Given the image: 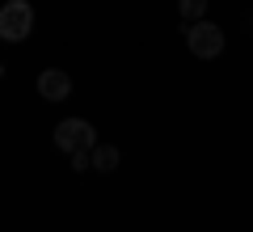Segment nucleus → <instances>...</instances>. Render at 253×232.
<instances>
[{
	"mask_svg": "<svg viewBox=\"0 0 253 232\" xmlns=\"http://www.w3.org/2000/svg\"><path fill=\"white\" fill-rule=\"evenodd\" d=\"M30 30H34L30 0H4V4H0V38H4V43H26Z\"/></svg>",
	"mask_w": 253,
	"mask_h": 232,
	"instance_id": "f257e3e1",
	"label": "nucleus"
},
{
	"mask_svg": "<svg viewBox=\"0 0 253 232\" xmlns=\"http://www.w3.org/2000/svg\"><path fill=\"white\" fill-rule=\"evenodd\" d=\"M186 46L194 59H219L224 55V30L215 26V21H194V26H186Z\"/></svg>",
	"mask_w": 253,
	"mask_h": 232,
	"instance_id": "f03ea898",
	"label": "nucleus"
},
{
	"mask_svg": "<svg viewBox=\"0 0 253 232\" xmlns=\"http://www.w3.org/2000/svg\"><path fill=\"white\" fill-rule=\"evenodd\" d=\"M55 148L59 152H93L97 148V131H93V123H84V118H63L59 127H55Z\"/></svg>",
	"mask_w": 253,
	"mask_h": 232,
	"instance_id": "7ed1b4c3",
	"label": "nucleus"
},
{
	"mask_svg": "<svg viewBox=\"0 0 253 232\" xmlns=\"http://www.w3.org/2000/svg\"><path fill=\"white\" fill-rule=\"evenodd\" d=\"M72 93V76L63 68H46V72H38V97L42 101H63Z\"/></svg>",
	"mask_w": 253,
	"mask_h": 232,
	"instance_id": "20e7f679",
	"label": "nucleus"
},
{
	"mask_svg": "<svg viewBox=\"0 0 253 232\" xmlns=\"http://www.w3.org/2000/svg\"><path fill=\"white\" fill-rule=\"evenodd\" d=\"M93 169L97 173H114L118 169V148L114 143H97V148H93Z\"/></svg>",
	"mask_w": 253,
	"mask_h": 232,
	"instance_id": "39448f33",
	"label": "nucleus"
},
{
	"mask_svg": "<svg viewBox=\"0 0 253 232\" xmlns=\"http://www.w3.org/2000/svg\"><path fill=\"white\" fill-rule=\"evenodd\" d=\"M177 13L186 17V26H194V21H203V13H207V0H177Z\"/></svg>",
	"mask_w": 253,
	"mask_h": 232,
	"instance_id": "423d86ee",
	"label": "nucleus"
},
{
	"mask_svg": "<svg viewBox=\"0 0 253 232\" xmlns=\"http://www.w3.org/2000/svg\"><path fill=\"white\" fill-rule=\"evenodd\" d=\"M72 169L76 173H89L93 169V152H72Z\"/></svg>",
	"mask_w": 253,
	"mask_h": 232,
	"instance_id": "0eeeda50",
	"label": "nucleus"
}]
</instances>
